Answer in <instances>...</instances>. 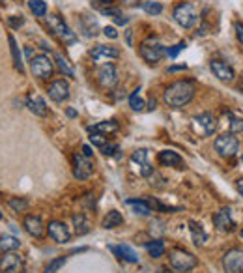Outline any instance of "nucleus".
Returning a JSON list of instances; mask_svg holds the SVG:
<instances>
[{"mask_svg":"<svg viewBox=\"0 0 243 273\" xmlns=\"http://www.w3.org/2000/svg\"><path fill=\"white\" fill-rule=\"evenodd\" d=\"M195 83L193 81H176L168 86L163 94V99L168 107H174V109H182L185 107L193 97H195Z\"/></svg>","mask_w":243,"mask_h":273,"instance_id":"f257e3e1","label":"nucleus"},{"mask_svg":"<svg viewBox=\"0 0 243 273\" xmlns=\"http://www.w3.org/2000/svg\"><path fill=\"white\" fill-rule=\"evenodd\" d=\"M168 264H170L172 270H176L180 273H185L191 272L193 268H196L198 260H196L195 254L185 251V249H172L168 253Z\"/></svg>","mask_w":243,"mask_h":273,"instance_id":"f03ea898","label":"nucleus"},{"mask_svg":"<svg viewBox=\"0 0 243 273\" xmlns=\"http://www.w3.org/2000/svg\"><path fill=\"white\" fill-rule=\"evenodd\" d=\"M139 55L144 62H148V64H157L159 60L167 55V51H165V47L159 43L157 38H148L140 43Z\"/></svg>","mask_w":243,"mask_h":273,"instance_id":"7ed1b4c3","label":"nucleus"},{"mask_svg":"<svg viewBox=\"0 0 243 273\" xmlns=\"http://www.w3.org/2000/svg\"><path fill=\"white\" fill-rule=\"evenodd\" d=\"M47 25H49V29H51V32L55 34L56 38H60L64 43H75V41H77L75 32H71V29L65 25L64 19H62L60 15H56V13L49 15V17H47Z\"/></svg>","mask_w":243,"mask_h":273,"instance_id":"20e7f679","label":"nucleus"},{"mask_svg":"<svg viewBox=\"0 0 243 273\" xmlns=\"http://www.w3.org/2000/svg\"><path fill=\"white\" fill-rule=\"evenodd\" d=\"M213 148L215 152L221 155V157H234L238 152H240V142L234 137L232 133H224L221 137H217L213 141Z\"/></svg>","mask_w":243,"mask_h":273,"instance_id":"39448f33","label":"nucleus"},{"mask_svg":"<svg viewBox=\"0 0 243 273\" xmlns=\"http://www.w3.org/2000/svg\"><path fill=\"white\" fill-rule=\"evenodd\" d=\"M172 17H174V21H176L180 27H183V29H191V27H195L196 19H198L195 6H193V4H189V2H182V4H178L176 8H174Z\"/></svg>","mask_w":243,"mask_h":273,"instance_id":"423d86ee","label":"nucleus"},{"mask_svg":"<svg viewBox=\"0 0 243 273\" xmlns=\"http://www.w3.org/2000/svg\"><path fill=\"white\" fill-rule=\"evenodd\" d=\"M30 69L37 79H49L55 73V64L49 58V55H37L30 58Z\"/></svg>","mask_w":243,"mask_h":273,"instance_id":"0eeeda50","label":"nucleus"},{"mask_svg":"<svg viewBox=\"0 0 243 273\" xmlns=\"http://www.w3.org/2000/svg\"><path fill=\"white\" fill-rule=\"evenodd\" d=\"M193 127L196 133L204 135V137H212L217 131V118L212 113H200L193 118Z\"/></svg>","mask_w":243,"mask_h":273,"instance_id":"6e6552de","label":"nucleus"},{"mask_svg":"<svg viewBox=\"0 0 243 273\" xmlns=\"http://www.w3.org/2000/svg\"><path fill=\"white\" fill-rule=\"evenodd\" d=\"M95 77H97V83H99V86L105 88V90H112L114 86L118 85V73H116V67H114V64H111V62H109V64H103V66H99Z\"/></svg>","mask_w":243,"mask_h":273,"instance_id":"1a4fd4ad","label":"nucleus"},{"mask_svg":"<svg viewBox=\"0 0 243 273\" xmlns=\"http://www.w3.org/2000/svg\"><path fill=\"white\" fill-rule=\"evenodd\" d=\"M223 270L226 273H243V249H230L224 253Z\"/></svg>","mask_w":243,"mask_h":273,"instance_id":"9d476101","label":"nucleus"},{"mask_svg":"<svg viewBox=\"0 0 243 273\" xmlns=\"http://www.w3.org/2000/svg\"><path fill=\"white\" fill-rule=\"evenodd\" d=\"M93 174V163L90 157H84L83 153L73 155V176L77 180H88Z\"/></svg>","mask_w":243,"mask_h":273,"instance_id":"9b49d317","label":"nucleus"},{"mask_svg":"<svg viewBox=\"0 0 243 273\" xmlns=\"http://www.w3.org/2000/svg\"><path fill=\"white\" fill-rule=\"evenodd\" d=\"M131 163L135 165V169H137L140 176H152L153 174V167L150 165L148 161V150H144V148L135 150L133 155H131Z\"/></svg>","mask_w":243,"mask_h":273,"instance_id":"f8f14e48","label":"nucleus"},{"mask_svg":"<svg viewBox=\"0 0 243 273\" xmlns=\"http://www.w3.org/2000/svg\"><path fill=\"white\" fill-rule=\"evenodd\" d=\"M213 226L219 230V232H234L236 230V221L230 215V210L228 208H223L219 210L217 213L213 215Z\"/></svg>","mask_w":243,"mask_h":273,"instance_id":"ddd939ff","label":"nucleus"},{"mask_svg":"<svg viewBox=\"0 0 243 273\" xmlns=\"http://www.w3.org/2000/svg\"><path fill=\"white\" fill-rule=\"evenodd\" d=\"M49 97L56 101V103H62L69 97V83L64 81V79H56L49 85Z\"/></svg>","mask_w":243,"mask_h":273,"instance_id":"4468645a","label":"nucleus"},{"mask_svg":"<svg viewBox=\"0 0 243 273\" xmlns=\"http://www.w3.org/2000/svg\"><path fill=\"white\" fill-rule=\"evenodd\" d=\"M210 67H212L213 75L217 77L219 81H223V83H230V81H234V77H236L232 66H228L226 62L219 60V58H213V60L210 62Z\"/></svg>","mask_w":243,"mask_h":273,"instance_id":"2eb2a0df","label":"nucleus"},{"mask_svg":"<svg viewBox=\"0 0 243 273\" xmlns=\"http://www.w3.org/2000/svg\"><path fill=\"white\" fill-rule=\"evenodd\" d=\"M47 230H49V236L55 240L56 243H67L69 238H71L69 228H67V225L62 223V221H51L49 226H47Z\"/></svg>","mask_w":243,"mask_h":273,"instance_id":"dca6fc26","label":"nucleus"},{"mask_svg":"<svg viewBox=\"0 0 243 273\" xmlns=\"http://www.w3.org/2000/svg\"><path fill=\"white\" fill-rule=\"evenodd\" d=\"M23 268V260L15 251L6 253L0 258V273H19Z\"/></svg>","mask_w":243,"mask_h":273,"instance_id":"f3484780","label":"nucleus"},{"mask_svg":"<svg viewBox=\"0 0 243 273\" xmlns=\"http://www.w3.org/2000/svg\"><path fill=\"white\" fill-rule=\"evenodd\" d=\"M90 57L95 62H103V60H116L120 58V51L112 45H95L93 49H90Z\"/></svg>","mask_w":243,"mask_h":273,"instance_id":"a211bd4d","label":"nucleus"},{"mask_svg":"<svg viewBox=\"0 0 243 273\" xmlns=\"http://www.w3.org/2000/svg\"><path fill=\"white\" fill-rule=\"evenodd\" d=\"M23 226H25V230L28 234L37 238V240L43 238V234H45V225H43L39 215H27L23 219Z\"/></svg>","mask_w":243,"mask_h":273,"instance_id":"6ab92c4d","label":"nucleus"},{"mask_svg":"<svg viewBox=\"0 0 243 273\" xmlns=\"http://www.w3.org/2000/svg\"><path fill=\"white\" fill-rule=\"evenodd\" d=\"M157 161H159V165H163V167H172V169H183V167H185L183 159H182L174 150L159 152Z\"/></svg>","mask_w":243,"mask_h":273,"instance_id":"aec40b11","label":"nucleus"},{"mask_svg":"<svg viewBox=\"0 0 243 273\" xmlns=\"http://www.w3.org/2000/svg\"><path fill=\"white\" fill-rule=\"evenodd\" d=\"M27 107H28V111L32 114H36V116H47L49 114V107H47L45 103V99L41 97V95H37V94H30L27 97Z\"/></svg>","mask_w":243,"mask_h":273,"instance_id":"412c9836","label":"nucleus"},{"mask_svg":"<svg viewBox=\"0 0 243 273\" xmlns=\"http://www.w3.org/2000/svg\"><path fill=\"white\" fill-rule=\"evenodd\" d=\"M109 249H111L112 253L116 254L120 260H125V262H129V264L139 262V256H137V253L131 249L129 245H111Z\"/></svg>","mask_w":243,"mask_h":273,"instance_id":"4be33fe9","label":"nucleus"},{"mask_svg":"<svg viewBox=\"0 0 243 273\" xmlns=\"http://www.w3.org/2000/svg\"><path fill=\"white\" fill-rule=\"evenodd\" d=\"M125 206L133 208V212H135V213H139V215H150V213H152V206H150L148 200L129 198V200H125Z\"/></svg>","mask_w":243,"mask_h":273,"instance_id":"5701e85b","label":"nucleus"},{"mask_svg":"<svg viewBox=\"0 0 243 273\" xmlns=\"http://www.w3.org/2000/svg\"><path fill=\"white\" fill-rule=\"evenodd\" d=\"M118 122L116 120H105V122H97L95 125L90 127L92 133H101V135H111V133L118 131Z\"/></svg>","mask_w":243,"mask_h":273,"instance_id":"b1692460","label":"nucleus"},{"mask_svg":"<svg viewBox=\"0 0 243 273\" xmlns=\"http://www.w3.org/2000/svg\"><path fill=\"white\" fill-rule=\"evenodd\" d=\"M122 223H123V217H122V213L118 212V210H111L107 215L103 217V228H116V226H120Z\"/></svg>","mask_w":243,"mask_h":273,"instance_id":"393cba45","label":"nucleus"},{"mask_svg":"<svg viewBox=\"0 0 243 273\" xmlns=\"http://www.w3.org/2000/svg\"><path fill=\"white\" fill-rule=\"evenodd\" d=\"M73 226H75V232H77L79 236L90 232V221L86 219L84 213H75L73 215Z\"/></svg>","mask_w":243,"mask_h":273,"instance_id":"a878e982","label":"nucleus"},{"mask_svg":"<svg viewBox=\"0 0 243 273\" xmlns=\"http://www.w3.org/2000/svg\"><path fill=\"white\" fill-rule=\"evenodd\" d=\"M189 228H191V234H193V242L196 245H202L208 240V236H206L204 228L200 223H196V221H189Z\"/></svg>","mask_w":243,"mask_h":273,"instance_id":"bb28decb","label":"nucleus"},{"mask_svg":"<svg viewBox=\"0 0 243 273\" xmlns=\"http://www.w3.org/2000/svg\"><path fill=\"white\" fill-rule=\"evenodd\" d=\"M19 247H21V242H19L15 236H2L0 238V249L4 251V253H11V251H17Z\"/></svg>","mask_w":243,"mask_h":273,"instance_id":"cd10ccee","label":"nucleus"},{"mask_svg":"<svg viewBox=\"0 0 243 273\" xmlns=\"http://www.w3.org/2000/svg\"><path fill=\"white\" fill-rule=\"evenodd\" d=\"M8 41H9V51H11V57H13V64L17 67L19 71H23L25 67H23V60H21V51H19V45L15 38L13 36H8Z\"/></svg>","mask_w":243,"mask_h":273,"instance_id":"c85d7f7f","label":"nucleus"},{"mask_svg":"<svg viewBox=\"0 0 243 273\" xmlns=\"http://www.w3.org/2000/svg\"><path fill=\"white\" fill-rule=\"evenodd\" d=\"M28 8L36 17H45L47 15V4L43 0H28Z\"/></svg>","mask_w":243,"mask_h":273,"instance_id":"c756f323","label":"nucleus"},{"mask_svg":"<svg viewBox=\"0 0 243 273\" xmlns=\"http://www.w3.org/2000/svg\"><path fill=\"white\" fill-rule=\"evenodd\" d=\"M146 251L150 253V256L159 258V256H163V253H165V243H163V242H159V240H155V242H150V243H146Z\"/></svg>","mask_w":243,"mask_h":273,"instance_id":"7c9ffc66","label":"nucleus"},{"mask_svg":"<svg viewBox=\"0 0 243 273\" xmlns=\"http://www.w3.org/2000/svg\"><path fill=\"white\" fill-rule=\"evenodd\" d=\"M103 15H109V17H112L116 25H127V17H125V15H122V11L118 10V8H105V10H103Z\"/></svg>","mask_w":243,"mask_h":273,"instance_id":"2f4dec72","label":"nucleus"},{"mask_svg":"<svg viewBox=\"0 0 243 273\" xmlns=\"http://www.w3.org/2000/svg\"><path fill=\"white\" fill-rule=\"evenodd\" d=\"M9 208L13 210V212H25V210H28V206H30V202H28L27 198L23 197H13L8 200Z\"/></svg>","mask_w":243,"mask_h":273,"instance_id":"473e14b6","label":"nucleus"},{"mask_svg":"<svg viewBox=\"0 0 243 273\" xmlns=\"http://www.w3.org/2000/svg\"><path fill=\"white\" fill-rule=\"evenodd\" d=\"M55 60H56V66H58V69H60L65 77H73L75 75L73 67L67 64V60H65L62 55H55Z\"/></svg>","mask_w":243,"mask_h":273,"instance_id":"72a5a7b5","label":"nucleus"},{"mask_svg":"<svg viewBox=\"0 0 243 273\" xmlns=\"http://www.w3.org/2000/svg\"><path fill=\"white\" fill-rule=\"evenodd\" d=\"M65 262H67V258H65V256L55 258V260H51V262L47 264V268H45V272H43V273H56V272H60V270H62V268L65 266Z\"/></svg>","mask_w":243,"mask_h":273,"instance_id":"f704fd0d","label":"nucleus"},{"mask_svg":"<svg viewBox=\"0 0 243 273\" xmlns=\"http://www.w3.org/2000/svg\"><path fill=\"white\" fill-rule=\"evenodd\" d=\"M129 105L133 111H142V109H144V99L140 97V88H137V90L129 95Z\"/></svg>","mask_w":243,"mask_h":273,"instance_id":"c9c22d12","label":"nucleus"},{"mask_svg":"<svg viewBox=\"0 0 243 273\" xmlns=\"http://www.w3.org/2000/svg\"><path fill=\"white\" fill-rule=\"evenodd\" d=\"M142 10L146 11V13H150V15H159L163 11V6L159 2H144L142 4Z\"/></svg>","mask_w":243,"mask_h":273,"instance_id":"e433bc0d","label":"nucleus"},{"mask_svg":"<svg viewBox=\"0 0 243 273\" xmlns=\"http://www.w3.org/2000/svg\"><path fill=\"white\" fill-rule=\"evenodd\" d=\"M90 142L101 150L103 146L107 144V139H105V135H101V133H92V135H90Z\"/></svg>","mask_w":243,"mask_h":273,"instance_id":"4c0bfd02","label":"nucleus"},{"mask_svg":"<svg viewBox=\"0 0 243 273\" xmlns=\"http://www.w3.org/2000/svg\"><path fill=\"white\" fill-rule=\"evenodd\" d=\"M183 47H185V41H180V43H176V45H172V47L167 49V55L170 58H176L178 53H180V51H182Z\"/></svg>","mask_w":243,"mask_h":273,"instance_id":"58836bf2","label":"nucleus"},{"mask_svg":"<svg viewBox=\"0 0 243 273\" xmlns=\"http://www.w3.org/2000/svg\"><path fill=\"white\" fill-rule=\"evenodd\" d=\"M230 131L234 133H242L243 131V118H232L230 122Z\"/></svg>","mask_w":243,"mask_h":273,"instance_id":"ea45409f","label":"nucleus"},{"mask_svg":"<svg viewBox=\"0 0 243 273\" xmlns=\"http://www.w3.org/2000/svg\"><path fill=\"white\" fill-rule=\"evenodd\" d=\"M101 152L105 153V155H114V153L118 152V144H114V142H107V144L101 148Z\"/></svg>","mask_w":243,"mask_h":273,"instance_id":"a19ab883","label":"nucleus"},{"mask_svg":"<svg viewBox=\"0 0 243 273\" xmlns=\"http://www.w3.org/2000/svg\"><path fill=\"white\" fill-rule=\"evenodd\" d=\"M103 32H105V36H107V38H111V39L118 38V32H116V29H114V27H105V30H103Z\"/></svg>","mask_w":243,"mask_h":273,"instance_id":"79ce46f5","label":"nucleus"},{"mask_svg":"<svg viewBox=\"0 0 243 273\" xmlns=\"http://www.w3.org/2000/svg\"><path fill=\"white\" fill-rule=\"evenodd\" d=\"M236 36H238V39H240V43L243 45V25H236Z\"/></svg>","mask_w":243,"mask_h":273,"instance_id":"37998d69","label":"nucleus"},{"mask_svg":"<svg viewBox=\"0 0 243 273\" xmlns=\"http://www.w3.org/2000/svg\"><path fill=\"white\" fill-rule=\"evenodd\" d=\"M9 25H11V27H23V25H25V19H21V17H19V19L9 17Z\"/></svg>","mask_w":243,"mask_h":273,"instance_id":"c03bdc74","label":"nucleus"},{"mask_svg":"<svg viewBox=\"0 0 243 273\" xmlns=\"http://www.w3.org/2000/svg\"><path fill=\"white\" fill-rule=\"evenodd\" d=\"M83 155H84V157H90V159H92L93 152H92V148H90L88 144H84V146H83Z\"/></svg>","mask_w":243,"mask_h":273,"instance_id":"a18cd8bd","label":"nucleus"},{"mask_svg":"<svg viewBox=\"0 0 243 273\" xmlns=\"http://www.w3.org/2000/svg\"><path fill=\"white\" fill-rule=\"evenodd\" d=\"M236 189H238V193L243 197V178H240L238 182H236Z\"/></svg>","mask_w":243,"mask_h":273,"instance_id":"49530a36","label":"nucleus"},{"mask_svg":"<svg viewBox=\"0 0 243 273\" xmlns=\"http://www.w3.org/2000/svg\"><path fill=\"white\" fill-rule=\"evenodd\" d=\"M180 69H187V66H172V67H168V71L172 73V71H180Z\"/></svg>","mask_w":243,"mask_h":273,"instance_id":"de8ad7c7","label":"nucleus"},{"mask_svg":"<svg viewBox=\"0 0 243 273\" xmlns=\"http://www.w3.org/2000/svg\"><path fill=\"white\" fill-rule=\"evenodd\" d=\"M123 4H127V6H135V4H139V0H122Z\"/></svg>","mask_w":243,"mask_h":273,"instance_id":"09e8293b","label":"nucleus"},{"mask_svg":"<svg viewBox=\"0 0 243 273\" xmlns=\"http://www.w3.org/2000/svg\"><path fill=\"white\" fill-rule=\"evenodd\" d=\"M67 116H69V118H73V116H77V113H75L73 109H67Z\"/></svg>","mask_w":243,"mask_h":273,"instance_id":"8fccbe9b","label":"nucleus"},{"mask_svg":"<svg viewBox=\"0 0 243 273\" xmlns=\"http://www.w3.org/2000/svg\"><path fill=\"white\" fill-rule=\"evenodd\" d=\"M150 111H153V109H155V101H153V99H152V101H150V107H148Z\"/></svg>","mask_w":243,"mask_h":273,"instance_id":"3c124183","label":"nucleus"},{"mask_svg":"<svg viewBox=\"0 0 243 273\" xmlns=\"http://www.w3.org/2000/svg\"><path fill=\"white\" fill-rule=\"evenodd\" d=\"M157 273H168L167 270H163V268H159V272Z\"/></svg>","mask_w":243,"mask_h":273,"instance_id":"603ef678","label":"nucleus"},{"mask_svg":"<svg viewBox=\"0 0 243 273\" xmlns=\"http://www.w3.org/2000/svg\"><path fill=\"white\" fill-rule=\"evenodd\" d=\"M240 238H242V240H243V228H242V230H240Z\"/></svg>","mask_w":243,"mask_h":273,"instance_id":"864d4df0","label":"nucleus"},{"mask_svg":"<svg viewBox=\"0 0 243 273\" xmlns=\"http://www.w3.org/2000/svg\"><path fill=\"white\" fill-rule=\"evenodd\" d=\"M101 2H112V0H101Z\"/></svg>","mask_w":243,"mask_h":273,"instance_id":"5fc2aeb1","label":"nucleus"},{"mask_svg":"<svg viewBox=\"0 0 243 273\" xmlns=\"http://www.w3.org/2000/svg\"><path fill=\"white\" fill-rule=\"evenodd\" d=\"M0 219H2V212H0Z\"/></svg>","mask_w":243,"mask_h":273,"instance_id":"6e6d98bb","label":"nucleus"},{"mask_svg":"<svg viewBox=\"0 0 243 273\" xmlns=\"http://www.w3.org/2000/svg\"><path fill=\"white\" fill-rule=\"evenodd\" d=\"M242 161H243V155H242Z\"/></svg>","mask_w":243,"mask_h":273,"instance_id":"4d7b16f0","label":"nucleus"}]
</instances>
